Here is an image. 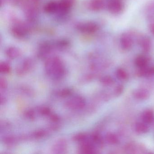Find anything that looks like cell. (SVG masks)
I'll return each instance as SVG.
<instances>
[{
  "label": "cell",
  "instance_id": "6da1fadb",
  "mask_svg": "<svg viewBox=\"0 0 154 154\" xmlns=\"http://www.w3.org/2000/svg\"><path fill=\"white\" fill-rule=\"evenodd\" d=\"M77 28L83 33L92 34L98 31L99 27L96 23L89 22L80 24L77 26Z\"/></svg>",
  "mask_w": 154,
  "mask_h": 154
},
{
  "label": "cell",
  "instance_id": "7a4b0ae2",
  "mask_svg": "<svg viewBox=\"0 0 154 154\" xmlns=\"http://www.w3.org/2000/svg\"><path fill=\"white\" fill-rule=\"evenodd\" d=\"M120 45L123 50H129L133 45V40L131 36L128 33L122 34L120 38Z\"/></svg>",
  "mask_w": 154,
  "mask_h": 154
},
{
  "label": "cell",
  "instance_id": "3957f363",
  "mask_svg": "<svg viewBox=\"0 0 154 154\" xmlns=\"http://www.w3.org/2000/svg\"><path fill=\"white\" fill-rule=\"evenodd\" d=\"M108 10L112 14H119L123 9V6L120 0H110L107 5Z\"/></svg>",
  "mask_w": 154,
  "mask_h": 154
},
{
  "label": "cell",
  "instance_id": "277c9868",
  "mask_svg": "<svg viewBox=\"0 0 154 154\" xmlns=\"http://www.w3.org/2000/svg\"><path fill=\"white\" fill-rule=\"evenodd\" d=\"M28 29L22 24H18L12 28V32L15 36L18 38L24 37L28 34Z\"/></svg>",
  "mask_w": 154,
  "mask_h": 154
},
{
  "label": "cell",
  "instance_id": "5b68a950",
  "mask_svg": "<svg viewBox=\"0 0 154 154\" xmlns=\"http://www.w3.org/2000/svg\"><path fill=\"white\" fill-rule=\"evenodd\" d=\"M75 0H61L58 2V11L62 13H65L71 8Z\"/></svg>",
  "mask_w": 154,
  "mask_h": 154
},
{
  "label": "cell",
  "instance_id": "8992f818",
  "mask_svg": "<svg viewBox=\"0 0 154 154\" xmlns=\"http://www.w3.org/2000/svg\"><path fill=\"white\" fill-rule=\"evenodd\" d=\"M104 7L105 4L103 0H91L89 3V8L93 11H100Z\"/></svg>",
  "mask_w": 154,
  "mask_h": 154
},
{
  "label": "cell",
  "instance_id": "52a82bcc",
  "mask_svg": "<svg viewBox=\"0 0 154 154\" xmlns=\"http://www.w3.org/2000/svg\"><path fill=\"white\" fill-rule=\"evenodd\" d=\"M133 95L136 99L139 100H145L149 97V94L148 91L145 89H139L135 90Z\"/></svg>",
  "mask_w": 154,
  "mask_h": 154
},
{
  "label": "cell",
  "instance_id": "ba28073f",
  "mask_svg": "<svg viewBox=\"0 0 154 154\" xmlns=\"http://www.w3.org/2000/svg\"><path fill=\"white\" fill-rule=\"evenodd\" d=\"M139 41L140 45L144 52H148L150 50L151 48V41L148 37H142Z\"/></svg>",
  "mask_w": 154,
  "mask_h": 154
},
{
  "label": "cell",
  "instance_id": "9c48e42d",
  "mask_svg": "<svg viewBox=\"0 0 154 154\" xmlns=\"http://www.w3.org/2000/svg\"><path fill=\"white\" fill-rule=\"evenodd\" d=\"M58 2L54 1L48 2L44 7V11L47 13H54L58 11Z\"/></svg>",
  "mask_w": 154,
  "mask_h": 154
},
{
  "label": "cell",
  "instance_id": "30bf717a",
  "mask_svg": "<svg viewBox=\"0 0 154 154\" xmlns=\"http://www.w3.org/2000/svg\"><path fill=\"white\" fill-rule=\"evenodd\" d=\"M141 119L143 122L147 124H150L154 120V112L151 110H146L143 112L141 115Z\"/></svg>",
  "mask_w": 154,
  "mask_h": 154
},
{
  "label": "cell",
  "instance_id": "8fae6325",
  "mask_svg": "<svg viewBox=\"0 0 154 154\" xmlns=\"http://www.w3.org/2000/svg\"><path fill=\"white\" fill-rule=\"evenodd\" d=\"M149 60L145 56L139 55L136 57L135 60V63L136 66L140 69L145 68L147 66Z\"/></svg>",
  "mask_w": 154,
  "mask_h": 154
},
{
  "label": "cell",
  "instance_id": "7c38bea8",
  "mask_svg": "<svg viewBox=\"0 0 154 154\" xmlns=\"http://www.w3.org/2000/svg\"><path fill=\"white\" fill-rule=\"evenodd\" d=\"M135 130L139 134H145L148 132L149 128L146 123L140 122L136 124Z\"/></svg>",
  "mask_w": 154,
  "mask_h": 154
},
{
  "label": "cell",
  "instance_id": "4fadbf2b",
  "mask_svg": "<svg viewBox=\"0 0 154 154\" xmlns=\"http://www.w3.org/2000/svg\"><path fill=\"white\" fill-rule=\"evenodd\" d=\"M106 139L107 142L111 145H116L119 143V138L114 133H110L106 135Z\"/></svg>",
  "mask_w": 154,
  "mask_h": 154
},
{
  "label": "cell",
  "instance_id": "5bb4252c",
  "mask_svg": "<svg viewBox=\"0 0 154 154\" xmlns=\"http://www.w3.org/2000/svg\"><path fill=\"white\" fill-rule=\"evenodd\" d=\"M116 77L120 80H126L128 78V74L122 68H119L116 72Z\"/></svg>",
  "mask_w": 154,
  "mask_h": 154
},
{
  "label": "cell",
  "instance_id": "9a60e30c",
  "mask_svg": "<svg viewBox=\"0 0 154 154\" xmlns=\"http://www.w3.org/2000/svg\"><path fill=\"white\" fill-rule=\"evenodd\" d=\"M140 74L142 76H149L154 75V67H146L141 69Z\"/></svg>",
  "mask_w": 154,
  "mask_h": 154
},
{
  "label": "cell",
  "instance_id": "2e32d148",
  "mask_svg": "<svg viewBox=\"0 0 154 154\" xmlns=\"http://www.w3.org/2000/svg\"><path fill=\"white\" fill-rule=\"evenodd\" d=\"M7 54L11 58H15L20 54V51L17 48H10L7 51Z\"/></svg>",
  "mask_w": 154,
  "mask_h": 154
},
{
  "label": "cell",
  "instance_id": "e0dca14e",
  "mask_svg": "<svg viewBox=\"0 0 154 154\" xmlns=\"http://www.w3.org/2000/svg\"><path fill=\"white\" fill-rule=\"evenodd\" d=\"M101 82L105 85H110L113 83V80L110 76H106L102 79Z\"/></svg>",
  "mask_w": 154,
  "mask_h": 154
},
{
  "label": "cell",
  "instance_id": "ac0fdd59",
  "mask_svg": "<svg viewBox=\"0 0 154 154\" xmlns=\"http://www.w3.org/2000/svg\"><path fill=\"white\" fill-rule=\"evenodd\" d=\"M0 69H1V72L3 73H8L10 72V70L9 66L6 63H3L1 64V66H0Z\"/></svg>",
  "mask_w": 154,
  "mask_h": 154
},
{
  "label": "cell",
  "instance_id": "d6986e66",
  "mask_svg": "<svg viewBox=\"0 0 154 154\" xmlns=\"http://www.w3.org/2000/svg\"><path fill=\"white\" fill-rule=\"evenodd\" d=\"M149 29L150 30V32H151V34L154 35V22H151L149 24Z\"/></svg>",
  "mask_w": 154,
  "mask_h": 154
},
{
  "label": "cell",
  "instance_id": "ffe728a7",
  "mask_svg": "<svg viewBox=\"0 0 154 154\" xmlns=\"http://www.w3.org/2000/svg\"><path fill=\"white\" fill-rule=\"evenodd\" d=\"M148 11L150 12V14H154V3L149 5L148 7Z\"/></svg>",
  "mask_w": 154,
  "mask_h": 154
},
{
  "label": "cell",
  "instance_id": "44dd1931",
  "mask_svg": "<svg viewBox=\"0 0 154 154\" xmlns=\"http://www.w3.org/2000/svg\"><path fill=\"white\" fill-rule=\"evenodd\" d=\"M123 91V88H122V86H119L117 87L116 90V93L117 94H120Z\"/></svg>",
  "mask_w": 154,
  "mask_h": 154
},
{
  "label": "cell",
  "instance_id": "7402d4cb",
  "mask_svg": "<svg viewBox=\"0 0 154 154\" xmlns=\"http://www.w3.org/2000/svg\"><path fill=\"white\" fill-rule=\"evenodd\" d=\"M70 93V91L68 90H64L61 92V95H66Z\"/></svg>",
  "mask_w": 154,
  "mask_h": 154
}]
</instances>
